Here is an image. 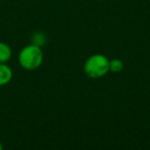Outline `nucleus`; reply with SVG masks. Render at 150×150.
<instances>
[{
    "label": "nucleus",
    "instance_id": "1",
    "mask_svg": "<svg viewBox=\"0 0 150 150\" xmlns=\"http://www.w3.org/2000/svg\"><path fill=\"white\" fill-rule=\"evenodd\" d=\"M43 62V52L36 44H29L21 50L19 54V63L25 70L33 71L39 68Z\"/></svg>",
    "mask_w": 150,
    "mask_h": 150
},
{
    "label": "nucleus",
    "instance_id": "2",
    "mask_svg": "<svg viewBox=\"0 0 150 150\" xmlns=\"http://www.w3.org/2000/svg\"><path fill=\"white\" fill-rule=\"evenodd\" d=\"M84 73L91 78H101L109 72V59L101 54L91 56L83 66Z\"/></svg>",
    "mask_w": 150,
    "mask_h": 150
},
{
    "label": "nucleus",
    "instance_id": "3",
    "mask_svg": "<svg viewBox=\"0 0 150 150\" xmlns=\"http://www.w3.org/2000/svg\"><path fill=\"white\" fill-rule=\"evenodd\" d=\"M13 78V70L6 63H0V86H6Z\"/></svg>",
    "mask_w": 150,
    "mask_h": 150
},
{
    "label": "nucleus",
    "instance_id": "4",
    "mask_svg": "<svg viewBox=\"0 0 150 150\" xmlns=\"http://www.w3.org/2000/svg\"><path fill=\"white\" fill-rule=\"evenodd\" d=\"M11 46L5 42L0 41V63H7L11 58Z\"/></svg>",
    "mask_w": 150,
    "mask_h": 150
},
{
    "label": "nucleus",
    "instance_id": "5",
    "mask_svg": "<svg viewBox=\"0 0 150 150\" xmlns=\"http://www.w3.org/2000/svg\"><path fill=\"white\" fill-rule=\"evenodd\" d=\"M123 69V62L119 59L109 60V71L113 73H118Z\"/></svg>",
    "mask_w": 150,
    "mask_h": 150
},
{
    "label": "nucleus",
    "instance_id": "6",
    "mask_svg": "<svg viewBox=\"0 0 150 150\" xmlns=\"http://www.w3.org/2000/svg\"><path fill=\"white\" fill-rule=\"evenodd\" d=\"M32 43L33 44H36V45L40 46L41 47L43 44H45L46 42V36L43 32H40V31H37L32 35Z\"/></svg>",
    "mask_w": 150,
    "mask_h": 150
},
{
    "label": "nucleus",
    "instance_id": "7",
    "mask_svg": "<svg viewBox=\"0 0 150 150\" xmlns=\"http://www.w3.org/2000/svg\"><path fill=\"white\" fill-rule=\"evenodd\" d=\"M2 149V144H1V141H0V150Z\"/></svg>",
    "mask_w": 150,
    "mask_h": 150
}]
</instances>
